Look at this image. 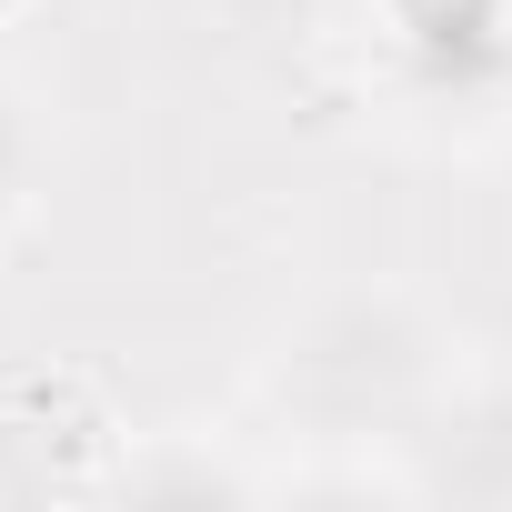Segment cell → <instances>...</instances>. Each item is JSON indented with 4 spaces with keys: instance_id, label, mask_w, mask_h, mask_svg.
I'll return each mask as SVG.
<instances>
[{
    "instance_id": "1",
    "label": "cell",
    "mask_w": 512,
    "mask_h": 512,
    "mask_svg": "<svg viewBox=\"0 0 512 512\" xmlns=\"http://www.w3.org/2000/svg\"><path fill=\"white\" fill-rule=\"evenodd\" d=\"M422 322H412V302L402 292H342V302H322L292 342H282V362H272V382H282V402H312L322 422H372L382 402H402L412 382H422Z\"/></svg>"
},
{
    "instance_id": "2",
    "label": "cell",
    "mask_w": 512,
    "mask_h": 512,
    "mask_svg": "<svg viewBox=\"0 0 512 512\" xmlns=\"http://www.w3.org/2000/svg\"><path fill=\"white\" fill-rule=\"evenodd\" d=\"M372 11L402 71L432 91H472L512 61V0H372Z\"/></svg>"
},
{
    "instance_id": "3",
    "label": "cell",
    "mask_w": 512,
    "mask_h": 512,
    "mask_svg": "<svg viewBox=\"0 0 512 512\" xmlns=\"http://www.w3.org/2000/svg\"><path fill=\"white\" fill-rule=\"evenodd\" d=\"M21 181H31V121H21V91L0 81V211L21 201Z\"/></svg>"
},
{
    "instance_id": "4",
    "label": "cell",
    "mask_w": 512,
    "mask_h": 512,
    "mask_svg": "<svg viewBox=\"0 0 512 512\" xmlns=\"http://www.w3.org/2000/svg\"><path fill=\"white\" fill-rule=\"evenodd\" d=\"M11 21H31V0H0V31H11Z\"/></svg>"
}]
</instances>
